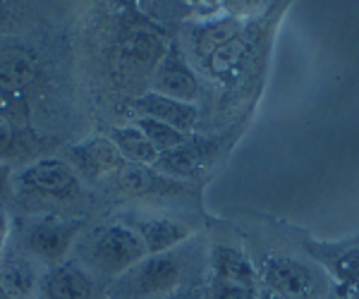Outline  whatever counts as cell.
Masks as SVG:
<instances>
[{"mask_svg":"<svg viewBox=\"0 0 359 299\" xmlns=\"http://www.w3.org/2000/svg\"><path fill=\"white\" fill-rule=\"evenodd\" d=\"M43 299H103L98 280L79 261L65 258L50 268L41 280Z\"/></svg>","mask_w":359,"mask_h":299,"instance_id":"7","label":"cell"},{"mask_svg":"<svg viewBox=\"0 0 359 299\" xmlns=\"http://www.w3.org/2000/svg\"><path fill=\"white\" fill-rule=\"evenodd\" d=\"M108 139L115 144V148L120 151L125 163L151 168L161 158V153L156 151L154 144L147 139V134H144L137 125H120V127H113L108 132Z\"/></svg>","mask_w":359,"mask_h":299,"instance_id":"12","label":"cell"},{"mask_svg":"<svg viewBox=\"0 0 359 299\" xmlns=\"http://www.w3.org/2000/svg\"><path fill=\"white\" fill-rule=\"evenodd\" d=\"M113 177H115V182H118V187L127 194H147L163 185V180H161L158 175H154L147 165L125 163Z\"/></svg>","mask_w":359,"mask_h":299,"instance_id":"18","label":"cell"},{"mask_svg":"<svg viewBox=\"0 0 359 299\" xmlns=\"http://www.w3.org/2000/svg\"><path fill=\"white\" fill-rule=\"evenodd\" d=\"M350 299H359V287H357L355 292H352V295H350Z\"/></svg>","mask_w":359,"mask_h":299,"instance_id":"22","label":"cell"},{"mask_svg":"<svg viewBox=\"0 0 359 299\" xmlns=\"http://www.w3.org/2000/svg\"><path fill=\"white\" fill-rule=\"evenodd\" d=\"M151 91L184 103H194L196 96H199V79H196L194 70L187 65V60L175 46L168 48L158 60V65H156Z\"/></svg>","mask_w":359,"mask_h":299,"instance_id":"9","label":"cell"},{"mask_svg":"<svg viewBox=\"0 0 359 299\" xmlns=\"http://www.w3.org/2000/svg\"><path fill=\"white\" fill-rule=\"evenodd\" d=\"M8 235H10V218L0 209V254H3L5 244H8Z\"/></svg>","mask_w":359,"mask_h":299,"instance_id":"21","label":"cell"},{"mask_svg":"<svg viewBox=\"0 0 359 299\" xmlns=\"http://www.w3.org/2000/svg\"><path fill=\"white\" fill-rule=\"evenodd\" d=\"M29 151H32V137L20 125V120L0 115V163L13 168L15 160L27 158Z\"/></svg>","mask_w":359,"mask_h":299,"instance_id":"13","label":"cell"},{"mask_svg":"<svg viewBox=\"0 0 359 299\" xmlns=\"http://www.w3.org/2000/svg\"><path fill=\"white\" fill-rule=\"evenodd\" d=\"M72 251L74 261L82 263L96 280H103L106 285L147 256L139 235L120 223H103L84 230Z\"/></svg>","mask_w":359,"mask_h":299,"instance_id":"1","label":"cell"},{"mask_svg":"<svg viewBox=\"0 0 359 299\" xmlns=\"http://www.w3.org/2000/svg\"><path fill=\"white\" fill-rule=\"evenodd\" d=\"M39 79V60L25 46H3L0 48V99L22 103L27 91Z\"/></svg>","mask_w":359,"mask_h":299,"instance_id":"8","label":"cell"},{"mask_svg":"<svg viewBox=\"0 0 359 299\" xmlns=\"http://www.w3.org/2000/svg\"><path fill=\"white\" fill-rule=\"evenodd\" d=\"M132 230L139 235L147 254H165V251L177 249L180 244L192 237V228L175 221V218H165V216L137 221Z\"/></svg>","mask_w":359,"mask_h":299,"instance_id":"11","label":"cell"},{"mask_svg":"<svg viewBox=\"0 0 359 299\" xmlns=\"http://www.w3.org/2000/svg\"><path fill=\"white\" fill-rule=\"evenodd\" d=\"M211 299H259V297H257V292H254V287L213 278Z\"/></svg>","mask_w":359,"mask_h":299,"instance_id":"19","label":"cell"},{"mask_svg":"<svg viewBox=\"0 0 359 299\" xmlns=\"http://www.w3.org/2000/svg\"><path fill=\"white\" fill-rule=\"evenodd\" d=\"M10 185H13V168L0 163V206L10 197Z\"/></svg>","mask_w":359,"mask_h":299,"instance_id":"20","label":"cell"},{"mask_svg":"<svg viewBox=\"0 0 359 299\" xmlns=\"http://www.w3.org/2000/svg\"><path fill=\"white\" fill-rule=\"evenodd\" d=\"M36 285V273L25 261H15L0 268V290L8 299H29Z\"/></svg>","mask_w":359,"mask_h":299,"instance_id":"16","label":"cell"},{"mask_svg":"<svg viewBox=\"0 0 359 299\" xmlns=\"http://www.w3.org/2000/svg\"><path fill=\"white\" fill-rule=\"evenodd\" d=\"M137 127L147 134V139L154 144V148L161 153V156L168 153V151H175V148H180L184 141L189 139V134H184V132H180L175 127H170V125H165V123H158V120L139 118Z\"/></svg>","mask_w":359,"mask_h":299,"instance_id":"17","label":"cell"},{"mask_svg":"<svg viewBox=\"0 0 359 299\" xmlns=\"http://www.w3.org/2000/svg\"><path fill=\"white\" fill-rule=\"evenodd\" d=\"M269 295L276 299H323L326 297V280L302 261L285 256H269L259 266Z\"/></svg>","mask_w":359,"mask_h":299,"instance_id":"3","label":"cell"},{"mask_svg":"<svg viewBox=\"0 0 359 299\" xmlns=\"http://www.w3.org/2000/svg\"><path fill=\"white\" fill-rule=\"evenodd\" d=\"M67 163L77 172V177H84L89 182H101L106 177H113L125 165L115 144L108 139V134H96L89 139L72 144L67 148Z\"/></svg>","mask_w":359,"mask_h":299,"instance_id":"6","label":"cell"},{"mask_svg":"<svg viewBox=\"0 0 359 299\" xmlns=\"http://www.w3.org/2000/svg\"><path fill=\"white\" fill-rule=\"evenodd\" d=\"M22 192L53 201H74L82 194L77 172L62 158H39L17 175Z\"/></svg>","mask_w":359,"mask_h":299,"instance_id":"4","label":"cell"},{"mask_svg":"<svg viewBox=\"0 0 359 299\" xmlns=\"http://www.w3.org/2000/svg\"><path fill=\"white\" fill-rule=\"evenodd\" d=\"M189 275V261L177 249L147 254L130 271L103 287L106 299H163L177 290Z\"/></svg>","mask_w":359,"mask_h":299,"instance_id":"2","label":"cell"},{"mask_svg":"<svg viewBox=\"0 0 359 299\" xmlns=\"http://www.w3.org/2000/svg\"><path fill=\"white\" fill-rule=\"evenodd\" d=\"M206 156H208L206 144L192 141V137H189V139L184 141L182 146L175 148V151L163 153L156 165H158L161 170L170 172V175L184 177V175H192V172L206 160Z\"/></svg>","mask_w":359,"mask_h":299,"instance_id":"14","label":"cell"},{"mask_svg":"<svg viewBox=\"0 0 359 299\" xmlns=\"http://www.w3.org/2000/svg\"><path fill=\"white\" fill-rule=\"evenodd\" d=\"M213 273H216V280L254 287V271L249 266V261L240 251L228 249V246H218L213 251Z\"/></svg>","mask_w":359,"mask_h":299,"instance_id":"15","label":"cell"},{"mask_svg":"<svg viewBox=\"0 0 359 299\" xmlns=\"http://www.w3.org/2000/svg\"><path fill=\"white\" fill-rule=\"evenodd\" d=\"M84 230V223L77 218H41L29 230L27 246L36 258L57 266L65 261L67 251L74 249V242L79 239Z\"/></svg>","mask_w":359,"mask_h":299,"instance_id":"5","label":"cell"},{"mask_svg":"<svg viewBox=\"0 0 359 299\" xmlns=\"http://www.w3.org/2000/svg\"><path fill=\"white\" fill-rule=\"evenodd\" d=\"M0 299H8V297H5V295H3V290H0Z\"/></svg>","mask_w":359,"mask_h":299,"instance_id":"23","label":"cell"},{"mask_svg":"<svg viewBox=\"0 0 359 299\" xmlns=\"http://www.w3.org/2000/svg\"><path fill=\"white\" fill-rule=\"evenodd\" d=\"M132 108H135L137 118L158 120V123L170 125V127L184 132V134H189V132L194 130L196 120H199V111H196L194 103L170 99V96L156 94V91L142 94Z\"/></svg>","mask_w":359,"mask_h":299,"instance_id":"10","label":"cell"}]
</instances>
